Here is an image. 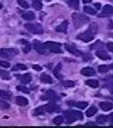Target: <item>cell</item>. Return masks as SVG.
Segmentation results:
<instances>
[{"label":"cell","instance_id":"74e56055","mask_svg":"<svg viewBox=\"0 0 113 128\" xmlns=\"http://www.w3.org/2000/svg\"><path fill=\"white\" fill-rule=\"evenodd\" d=\"M1 97H3V98H4V99H10L11 94L8 92H6V91H2V92H1Z\"/></svg>","mask_w":113,"mask_h":128},{"label":"cell","instance_id":"7402d4cb","mask_svg":"<svg viewBox=\"0 0 113 128\" xmlns=\"http://www.w3.org/2000/svg\"><path fill=\"white\" fill-rule=\"evenodd\" d=\"M86 84H87V86H90V87H92V88H96L99 86V82H98L97 80H95V79L87 80V82H86Z\"/></svg>","mask_w":113,"mask_h":128},{"label":"cell","instance_id":"f546056e","mask_svg":"<svg viewBox=\"0 0 113 128\" xmlns=\"http://www.w3.org/2000/svg\"><path fill=\"white\" fill-rule=\"evenodd\" d=\"M84 12H85L86 14H92V15H95V14H96L95 9H93V8L90 7V6H85V7H84Z\"/></svg>","mask_w":113,"mask_h":128},{"label":"cell","instance_id":"d6986e66","mask_svg":"<svg viewBox=\"0 0 113 128\" xmlns=\"http://www.w3.org/2000/svg\"><path fill=\"white\" fill-rule=\"evenodd\" d=\"M96 112H97V108H95V107L92 106L91 108H89L86 111V116H87V118H91V116H93L95 114H96Z\"/></svg>","mask_w":113,"mask_h":128},{"label":"cell","instance_id":"cb8c5ba5","mask_svg":"<svg viewBox=\"0 0 113 128\" xmlns=\"http://www.w3.org/2000/svg\"><path fill=\"white\" fill-rule=\"evenodd\" d=\"M110 68H113V65L111 66H107V65H101V66L98 67V71L100 73H105V72L109 71Z\"/></svg>","mask_w":113,"mask_h":128},{"label":"cell","instance_id":"6da1fadb","mask_svg":"<svg viewBox=\"0 0 113 128\" xmlns=\"http://www.w3.org/2000/svg\"><path fill=\"white\" fill-rule=\"evenodd\" d=\"M97 32V26L93 24L88 28V30L87 31L83 32V33H80L79 36H77L78 39L84 41V42H90L94 39L95 38V34Z\"/></svg>","mask_w":113,"mask_h":128},{"label":"cell","instance_id":"c3c4849f","mask_svg":"<svg viewBox=\"0 0 113 128\" xmlns=\"http://www.w3.org/2000/svg\"><path fill=\"white\" fill-rule=\"evenodd\" d=\"M85 126H95V124H94V123H87Z\"/></svg>","mask_w":113,"mask_h":128},{"label":"cell","instance_id":"8d00e7d4","mask_svg":"<svg viewBox=\"0 0 113 128\" xmlns=\"http://www.w3.org/2000/svg\"><path fill=\"white\" fill-rule=\"evenodd\" d=\"M74 113L77 119H82V118H83V115H82L81 112L77 111V110H74Z\"/></svg>","mask_w":113,"mask_h":128},{"label":"cell","instance_id":"9c48e42d","mask_svg":"<svg viewBox=\"0 0 113 128\" xmlns=\"http://www.w3.org/2000/svg\"><path fill=\"white\" fill-rule=\"evenodd\" d=\"M83 76H92L95 74V71L93 68H90V67H86V68H83L80 71Z\"/></svg>","mask_w":113,"mask_h":128},{"label":"cell","instance_id":"f1b7e54d","mask_svg":"<svg viewBox=\"0 0 113 128\" xmlns=\"http://www.w3.org/2000/svg\"><path fill=\"white\" fill-rule=\"evenodd\" d=\"M62 84H63L65 87L66 88H71V87H74L75 86L74 81H71V80H67V81H63L62 82Z\"/></svg>","mask_w":113,"mask_h":128},{"label":"cell","instance_id":"52a82bcc","mask_svg":"<svg viewBox=\"0 0 113 128\" xmlns=\"http://www.w3.org/2000/svg\"><path fill=\"white\" fill-rule=\"evenodd\" d=\"M66 49L72 54H74L75 56H81L82 52L79 50H78L77 48L74 47V46H69V44H66Z\"/></svg>","mask_w":113,"mask_h":128},{"label":"cell","instance_id":"4316f807","mask_svg":"<svg viewBox=\"0 0 113 128\" xmlns=\"http://www.w3.org/2000/svg\"><path fill=\"white\" fill-rule=\"evenodd\" d=\"M0 76L3 78V79H11V76L9 74V72L5 71V70H0Z\"/></svg>","mask_w":113,"mask_h":128},{"label":"cell","instance_id":"f907efd6","mask_svg":"<svg viewBox=\"0 0 113 128\" xmlns=\"http://www.w3.org/2000/svg\"><path fill=\"white\" fill-rule=\"evenodd\" d=\"M1 92H2V91L0 90V96H1Z\"/></svg>","mask_w":113,"mask_h":128},{"label":"cell","instance_id":"bcb514c9","mask_svg":"<svg viewBox=\"0 0 113 128\" xmlns=\"http://www.w3.org/2000/svg\"><path fill=\"white\" fill-rule=\"evenodd\" d=\"M82 1H83L84 4H88V3L92 2V0H82Z\"/></svg>","mask_w":113,"mask_h":128},{"label":"cell","instance_id":"ee69618b","mask_svg":"<svg viewBox=\"0 0 113 128\" xmlns=\"http://www.w3.org/2000/svg\"><path fill=\"white\" fill-rule=\"evenodd\" d=\"M108 118V121H110V122H111L113 124V113L112 114H110L109 116H107Z\"/></svg>","mask_w":113,"mask_h":128},{"label":"cell","instance_id":"277c9868","mask_svg":"<svg viewBox=\"0 0 113 128\" xmlns=\"http://www.w3.org/2000/svg\"><path fill=\"white\" fill-rule=\"evenodd\" d=\"M25 28L28 30V31L34 33V34H42L43 33V28L42 26H40L38 24H31L28 23L25 25Z\"/></svg>","mask_w":113,"mask_h":128},{"label":"cell","instance_id":"7a4b0ae2","mask_svg":"<svg viewBox=\"0 0 113 128\" xmlns=\"http://www.w3.org/2000/svg\"><path fill=\"white\" fill-rule=\"evenodd\" d=\"M73 20H74V27L75 28H79V27H81L82 25H84V24L88 22V18L80 14H73Z\"/></svg>","mask_w":113,"mask_h":128},{"label":"cell","instance_id":"603a6c76","mask_svg":"<svg viewBox=\"0 0 113 128\" xmlns=\"http://www.w3.org/2000/svg\"><path fill=\"white\" fill-rule=\"evenodd\" d=\"M79 0H70L68 1L67 4L70 6V7L74 8V9H79Z\"/></svg>","mask_w":113,"mask_h":128},{"label":"cell","instance_id":"d6a6232c","mask_svg":"<svg viewBox=\"0 0 113 128\" xmlns=\"http://www.w3.org/2000/svg\"><path fill=\"white\" fill-rule=\"evenodd\" d=\"M107 121H108V118L105 116H99L96 118V122L99 123V124H104Z\"/></svg>","mask_w":113,"mask_h":128},{"label":"cell","instance_id":"4dcf8cb0","mask_svg":"<svg viewBox=\"0 0 113 128\" xmlns=\"http://www.w3.org/2000/svg\"><path fill=\"white\" fill-rule=\"evenodd\" d=\"M34 112H35V115H37V116L43 115L44 112H45V108H44V107H38V108H36Z\"/></svg>","mask_w":113,"mask_h":128},{"label":"cell","instance_id":"8992f818","mask_svg":"<svg viewBox=\"0 0 113 128\" xmlns=\"http://www.w3.org/2000/svg\"><path fill=\"white\" fill-rule=\"evenodd\" d=\"M64 114H65V116H66L68 123H73L77 119L74 113V110H66L64 112Z\"/></svg>","mask_w":113,"mask_h":128},{"label":"cell","instance_id":"ac0fdd59","mask_svg":"<svg viewBox=\"0 0 113 128\" xmlns=\"http://www.w3.org/2000/svg\"><path fill=\"white\" fill-rule=\"evenodd\" d=\"M61 68H62V64L59 63V64L57 65V67H56L53 70L54 76H55L57 78H58V79H61L62 78V75L60 74V70H61Z\"/></svg>","mask_w":113,"mask_h":128},{"label":"cell","instance_id":"2e32d148","mask_svg":"<svg viewBox=\"0 0 113 128\" xmlns=\"http://www.w3.org/2000/svg\"><path fill=\"white\" fill-rule=\"evenodd\" d=\"M41 81L42 83H45V84H51V83H53V79L51 78V76H49L48 74H45V73L41 75Z\"/></svg>","mask_w":113,"mask_h":128},{"label":"cell","instance_id":"ab89813d","mask_svg":"<svg viewBox=\"0 0 113 128\" xmlns=\"http://www.w3.org/2000/svg\"><path fill=\"white\" fill-rule=\"evenodd\" d=\"M17 68H18L19 70H26L27 68H28L26 65H24V64H20V63L17 64Z\"/></svg>","mask_w":113,"mask_h":128},{"label":"cell","instance_id":"ffe728a7","mask_svg":"<svg viewBox=\"0 0 113 128\" xmlns=\"http://www.w3.org/2000/svg\"><path fill=\"white\" fill-rule=\"evenodd\" d=\"M20 80H21V82L23 83V84H28V83L32 80L31 75L28 74V73H27V74L22 75V76H20Z\"/></svg>","mask_w":113,"mask_h":128},{"label":"cell","instance_id":"44dd1931","mask_svg":"<svg viewBox=\"0 0 113 128\" xmlns=\"http://www.w3.org/2000/svg\"><path fill=\"white\" fill-rule=\"evenodd\" d=\"M22 17L27 20H32L35 19V14L33 12H31V11H29V12L22 14Z\"/></svg>","mask_w":113,"mask_h":128},{"label":"cell","instance_id":"f35d334b","mask_svg":"<svg viewBox=\"0 0 113 128\" xmlns=\"http://www.w3.org/2000/svg\"><path fill=\"white\" fill-rule=\"evenodd\" d=\"M0 67H3V68H9L10 67V64L9 62H4V60H0Z\"/></svg>","mask_w":113,"mask_h":128},{"label":"cell","instance_id":"9a60e30c","mask_svg":"<svg viewBox=\"0 0 113 128\" xmlns=\"http://www.w3.org/2000/svg\"><path fill=\"white\" fill-rule=\"evenodd\" d=\"M34 46H35V49H36L38 52H40V54H46V48H45V46H44V44H40V43H38V42H35Z\"/></svg>","mask_w":113,"mask_h":128},{"label":"cell","instance_id":"ba28073f","mask_svg":"<svg viewBox=\"0 0 113 128\" xmlns=\"http://www.w3.org/2000/svg\"><path fill=\"white\" fill-rule=\"evenodd\" d=\"M68 105H71V106L76 107L78 108H80V110H84L85 108H87L88 103L87 102H68Z\"/></svg>","mask_w":113,"mask_h":128},{"label":"cell","instance_id":"484cf974","mask_svg":"<svg viewBox=\"0 0 113 128\" xmlns=\"http://www.w3.org/2000/svg\"><path fill=\"white\" fill-rule=\"evenodd\" d=\"M32 6H33L35 9H36V10H41L42 7V4L40 0H34L33 3H32Z\"/></svg>","mask_w":113,"mask_h":128},{"label":"cell","instance_id":"4fadbf2b","mask_svg":"<svg viewBox=\"0 0 113 128\" xmlns=\"http://www.w3.org/2000/svg\"><path fill=\"white\" fill-rule=\"evenodd\" d=\"M113 14V7L110 4H106L103 9V12L100 14V16H105L110 15V14Z\"/></svg>","mask_w":113,"mask_h":128},{"label":"cell","instance_id":"1f68e13d","mask_svg":"<svg viewBox=\"0 0 113 128\" xmlns=\"http://www.w3.org/2000/svg\"><path fill=\"white\" fill-rule=\"evenodd\" d=\"M63 122H64V118H63V116H56V118L53 119V123L55 124H57V126H58V124H61Z\"/></svg>","mask_w":113,"mask_h":128},{"label":"cell","instance_id":"3957f363","mask_svg":"<svg viewBox=\"0 0 113 128\" xmlns=\"http://www.w3.org/2000/svg\"><path fill=\"white\" fill-rule=\"evenodd\" d=\"M44 46L46 49L50 50V52H55V54H61L63 51L61 50V44L59 43L55 42H46L44 43Z\"/></svg>","mask_w":113,"mask_h":128},{"label":"cell","instance_id":"8fae6325","mask_svg":"<svg viewBox=\"0 0 113 128\" xmlns=\"http://www.w3.org/2000/svg\"><path fill=\"white\" fill-rule=\"evenodd\" d=\"M67 27H68V22L67 20H65V22H63L60 25H58V26L56 28V30L58 32L66 33V31H67Z\"/></svg>","mask_w":113,"mask_h":128},{"label":"cell","instance_id":"30bf717a","mask_svg":"<svg viewBox=\"0 0 113 128\" xmlns=\"http://www.w3.org/2000/svg\"><path fill=\"white\" fill-rule=\"evenodd\" d=\"M95 54H96V56H97L98 58L103 60H108L111 59V56H110L105 51H103V50L97 51V52H95Z\"/></svg>","mask_w":113,"mask_h":128},{"label":"cell","instance_id":"5b68a950","mask_svg":"<svg viewBox=\"0 0 113 128\" xmlns=\"http://www.w3.org/2000/svg\"><path fill=\"white\" fill-rule=\"evenodd\" d=\"M18 54L19 51L17 49H5V48L0 49V55L4 57V58H10L11 55H12V54Z\"/></svg>","mask_w":113,"mask_h":128},{"label":"cell","instance_id":"d590c367","mask_svg":"<svg viewBox=\"0 0 113 128\" xmlns=\"http://www.w3.org/2000/svg\"><path fill=\"white\" fill-rule=\"evenodd\" d=\"M17 90L21 91V92H24V94H29V90H28V88L25 87V86H17Z\"/></svg>","mask_w":113,"mask_h":128},{"label":"cell","instance_id":"7dc6e473","mask_svg":"<svg viewBox=\"0 0 113 128\" xmlns=\"http://www.w3.org/2000/svg\"><path fill=\"white\" fill-rule=\"evenodd\" d=\"M20 42H22V44H28V42L27 40H20Z\"/></svg>","mask_w":113,"mask_h":128},{"label":"cell","instance_id":"681fc988","mask_svg":"<svg viewBox=\"0 0 113 128\" xmlns=\"http://www.w3.org/2000/svg\"><path fill=\"white\" fill-rule=\"evenodd\" d=\"M1 8H2V4H0V9H1Z\"/></svg>","mask_w":113,"mask_h":128},{"label":"cell","instance_id":"5bb4252c","mask_svg":"<svg viewBox=\"0 0 113 128\" xmlns=\"http://www.w3.org/2000/svg\"><path fill=\"white\" fill-rule=\"evenodd\" d=\"M100 107L103 111H110V110H112L113 105L111 102H103L100 103Z\"/></svg>","mask_w":113,"mask_h":128},{"label":"cell","instance_id":"7bdbcfd3","mask_svg":"<svg viewBox=\"0 0 113 128\" xmlns=\"http://www.w3.org/2000/svg\"><path fill=\"white\" fill-rule=\"evenodd\" d=\"M30 49H31V46H27L26 47L24 48V52H25V54H28V52H29V51H30Z\"/></svg>","mask_w":113,"mask_h":128},{"label":"cell","instance_id":"b9f144b4","mask_svg":"<svg viewBox=\"0 0 113 128\" xmlns=\"http://www.w3.org/2000/svg\"><path fill=\"white\" fill-rule=\"evenodd\" d=\"M33 68H34V70H36V71H41V70H42V67L39 66V65H34V66H33Z\"/></svg>","mask_w":113,"mask_h":128},{"label":"cell","instance_id":"836d02e7","mask_svg":"<svg viewBox=\"0 0 113 128\" xmlns=\"http://www.w3.org/2000/svg\"><path fill=\"white\" fill-rule=\"evenodd\" d=\"M0 107L4 110H7V108H10V104L5 100H0Z\"/></svg>","mask_w":113,"mask_h":128},{"label":"cell","instance_id":"d4e9b609","mask_svg":"<svg viewBox=\"0 0 113 128\" xmlns=\"http://www.w3.org/2000/svg\"><path fill=\"white\" fill-rule=\"evenodd\" d=\"M44 108H45V111L50 112V113H51V112L55 111V110H57V108H56V106H55V105H54V104H52V103L46 104L45 106H44Z\"/></svg>","mask_w":113,"mask_h":128},{"label":"cell","instance_id":"83f0119b","mask_svg":"<svg viewBox=\"0 0 113 128\" xmlns=\"http://www.w3.org/2000/svg\"><path fill=\"white\" fill-rule=\"evenodd\" d=\"M103 46H104V44H103L101 41H97V42H95L94 44H92V46H90V48H91V49H97V50H99V49H102Z\"/></svg>","mask_w":113,"mask_h":128},{"label":"cell","instance_id":"f6af8a7d","mask_svg":"<svg viewBox=\"0 0 113 128\" xmlns=\"http://www.w3.org/2000/svg\"><path fill=\"white\" fill-rule=\"evenodd\" d=\"M95 6L96 9H100V8H101V4H100V3H95Z\"/></svg>","mask_w":113,"mask_h":128},{"label":"cell","instance_id":"e575fe53","mask_svg":"<svg viewBox=\"0 0 113 128\" xmlns=\"http://www.w3.org/2000/svg\"><path fill=\"white\" fill-rule=\"evenodd\" d=\"M19 3V4H20L21 7L23 8H28L29 7V4H28V3L27 2L26 0H17Z\"/></svg>","mask_w":113,"mask_h":128},{"label":"cell","instance_id":"60d3db41","mask_svg":"<svg viewBox=\"0 0 113 128\" xmlns=\"http://www.w3.org/2000/svg\"><path fill=\"white\" fill-rule=\"evenodd\" d=\"M106 47H107L108 50H110L111 52H113V43H111V42L108 43V44H106Z\"/></svg>","mask_w":113,"mask_h":128},{"label":"cell","instance_id":"e0dca14e","mask_svg":"<svg viewBox=\"0 0 113 128\" xmlns=\"http://www.w3.org/2000/svg\"><path fill=\"white\" fill-rule=\"evenodd\" d=\"M47 98L50 102H56L58 100V97L57 96V94H55V92L52 90H49L47 92Z\"/></svg>","mask_w":113,"mask_h":128},{"label":"cell","instance_id":"7c38bea8","mask_svg":"<svg viewBox=\"0 0 113 128\" xmlns=\"http://www.w3.org/2000/svg\"><path fill=\"white\" fill-rule=\"evenodd\" d=\"M16 103L20 106H27L28 104V100L22 96H17L16 97Z\"/></svg>","mask_w":113,"mask_h":128}]
</instances>
